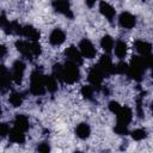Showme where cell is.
Instances as JSON below:
<instances>
[{"mask_svg": "<svg viewBox=\"0 0 153 153\" xmlns=\"http://www.w3.org/2000/svg\"><path fill=\"white\" fill-rule=\"evenodd\" d=\"M31 51H32V55L33 56H38L42 53V49H41V45H39L38 41L31 42Z\"/></svg>", "mask_w": 153, "mask_h": 153, "instance_id": "83f0119b", "label": "cell"}, {"mask_svg": "<svg viewBox=\"0 0 153 153\" xmlns=\"http://www.w3.org/2000/svg\"><path fill=\"white\" fill-rule=\"evenodd\" d=\"M53 75L63 82L67 84H73L79 80L80 78V72L78 68L76 63H73L71 61H66L65 65H54L53 67Z\"/></svg>", "mask_w": 153, "mask_h": 153, "instance_id": "6da1fadb", "label": "cell"}, {"mask_svg": "<svg viewBox=\"0 0 153 153\" xmlns=\"http://www.w3.org/2000/svg\"><path fill=\"white\" fill-rule=\"evenodd\" d=\"M20 35L29 38L31 42H35V41H38L39 38V32L31 25H25V26H22V31H20Z\"/></svg>", "mask_w": 153, "mask_h": 153, "instance_id": "9a60e30c", "label": "cell"}, {"mask_svg": "<svg viewBox=\"0 0 153 153\" xmlns=\"http://www.w3.org/2000/svg\"><path fill=\"white\" fill-rule=\"evenodd\" d=\"M115 115L117 117V124H122V126H127V127L130 123L131 117H133L131 110L127 106H121V109Z\"/></svg>", "mask_w": 153, "mask_h": 153, "instance_id": "30bf717a", "label": "cell"}, {"mask_svg": "<svg viewBox=\"0 0 153 153\" xmlns=\"http://www.w3.org/2000/svg\"><path fill=\"white\" fill-rule=\"evenodd\" d=\"M75 134L80 139H87L91 134V128L87 123H80L75 129Z\"/></svg>", "mask_w": 153, "mask_h": 153, "instance_id": "44dd1931", "label": "cell"}, {"mask_svg": "<svg viewBox=\"0 0 153 153\" xmlns=\"http://www.w3.org/2000/svg\"><path fill=\"white\" fill-rule=\"evenodd\" d=\"M127 71H128V65H127L126 62H123V61L118 62V63L115 66V73L124 74V73H127Z\"/></svg>", "mask_w": 153, "mask_h": 153, "instance_id": "4316f807", "label": "cell"}, {"mask_svg": "<svg viewBox=\"0 0 153 153\" xmlns=\"http://www.w3.org/2000/svg\"><path fill=\"white\" fill-rule=\"evenodd\" d=\"M24 71H25V65L23 61L20 60H17L13 66H12V72H11V75H12V80L16 82V84H20L22 80H23V76H24Z\"/></svg>", "mask_w": 153, "mask_h": 153, "instance_id": "52a82bcc", "label": "cell"}, {"mask_svg": "<svg viewBox=\"0 0 153 153\" xmlns=\"http://www.w3.org/2000/svg\"><path fill=\"white\" fill-rule=\"evenodd\" d=\"M51 5H53V8L57 13H61L68 18H73V13H72L71 5H69L68 0H53Z\"/></svg>", "mask_w": 153, "mask_h": 153, "instance_id": "277c9868", "label": "cell"}, {"mask_svg": "<svg viewBox=\"0 0 153 153\" xmlns=\"http://www.w3.org/2000/svg\"><path fill=\"white\" fill-rule=\"evenodd\" d=\"M1 114H2V110H1V108H0V116H1Z\"/></svg>", "mask_w": 153, "mask_h": 153, "instance_id": "e575fe53", "label": "cell"}, {"mask_svg": "<svg viewBox=\"0 0 153 153\" xmlns=\"http://www.w3.org/2000/svg\"><path fill=\"white\" fill-rule=\"evenodd\" d=\"M65 39H66V35L61 29L53 30L50 36H49V42L53 45H60V44H62L65 42Z\"/></svg>", "mask_w": 153, "mask_h": 153, "instance_id": "2e32d148", "label": "cell"}, {"mask_svg": "<svg viewBox=\"0 0 153 153\" xmlns=\"http://www.w3.org/2000/svg\"><path fill=\"white\" fill-rule=\"evenodd\" d=\"M65 55L67 57V61H71L73 63L76 65H81L82 63V55L80 53V50L76 49V47L71 45L65 50Z\"/></svg>", "mask_w": 153, "mask_h": 153, "instance_id": "8fae6325", "label": "cell"}, {"mask_svg": "<svg viewBox=\"0 0 153 153\" xmlns=\"http://www.w3.org/2000/svg\"><path fill=\"white\" fill-rule=\"evenodd\" d=\"M10 131V127L7 123H0V137H4L6 135H8Z\"/></svg>", "mask_w": 153, "mask_h": 153, "instance_id": "f546056e", "label": "cell"}, {"mask_svg": "<svg viewBox=\"0 0 153 153\" xmlns=\"http://www.w3.org/2000/svg\"><path fill=\"white\" fill-rule=\"evenodd\" d=\"M98 67L100 68L104 76H109L115 73V65L112 63L111 59L108 55H103L98 62Z\"/></svg>", "mask_w": 153, "mask_h": 153, "instance_id": "5b68a950", "label": "cell"}, {"mask_svg": "<svg viewBox=\"0 0 153 153\" xmlns=\"http://www.w3.org/2000/svg\"><path fill=\"white\" fill-rule=\"evenodd\" d=\"M37 151H38V152H42V153H48V152L50 151V147H49L48 143L43 142V143H41V145L37 147Z\"/></svg>", "mask_w": 153, "mask_h": 153, "instance_id": "1f68e13d", "label": "cell"}, {"mask_svg": "<svg viewBox=\"0 0 153 153\" xmlns=\"http://www.w3.org/2000/svg\"><path fill=\"white\" fill-rule=\"evenodd\" d=\"M16 48L26 59H32L33 57L32 51H31V42H27V41H17L16 42Z\"/></svg>", "mask_w": 153, "mask_h": 153, "instance_id": "4fadbf2b", "label": "cell"}, {"mask_svg": "<svg viewBox=\"0 0 153 153\" xmlns=\"http://www.w3.org/2000/svg\"><path fill=\"white\" fill-rule=\"evenodd\" d=\"M115 131H116V134H118V135H124V134L128 133V128H127V126L116 124V127H115Z\"/></svg>", "mask_w": 153, "mask_h": 153, "instance_id": "f1b7e54d", "label": "cell"}, {"mask_svg": "<svg viewBox=\"0 0 153 153\" xmlns=\"http://www.w3.org/2000/svg\"><path fill=\"white\" fill-rule=\"evenodd\" d=\"M114 39H112V37L111 36H109V35H105L102 39H100V45H102V48L104 49V51L105 53H110L111 50H112V48H114Z\"/></svg>", "mask_w": 153, "mask_h": 153, "instance_id": "7402d4cb", "label": "cell"}, {"mask_svg": "<svg viewBox=\"0 0 153 153\" xmlns=\"http://www.w3.org/2000/svg\"><path fill=\"white\" fill-rule=\"evenodd\" d=\"M93 92H94V88H93V86H91V85L82 86V88H81V94H82L84 98H86V99H92V98H93Z\"/></svg>", "mask_w": 153, "mask_h": 153, "instance_id": "d4e9b609", "label": "cell"}, {"mask_svg": "<svg viewBox=\"0 0 153 153\" xmlns=\"http://www.w3.org/2000/svg\"><path fill=\"white\" fill-rule=\"evenodd\" d=\"M120 109H121V105H120L117 102L112 100V102H110V103H109V110H110L111 112L116 114V112H117Z\"/></svg>", "mask_w": 153, "mask_h": 153, "instance_id": "4dcf8cb0", "label": "cell"}, {"mask_svg": "<svg viewBox=\"0 0 153 153\" xmlns=\"http://www.w3.org/2000/svg\"><path fill=\"white\" fill-rule=\"evenodd\" d=\"M135 49L140 54V56H145V55L151 54L152 45L148 42H145V41H136L135 42Z\"/></svg>", "mask_w": 153, "mask_h": 153, "instance_id": "ac0fdd59", "label": "cell"}, {"mask_svg": "<svg viewBox=\"0 0 153 153\" xmlns=\"http://www.w3.org/2000/svg\"><path fill=\"white\" fill-rule=\"evenodd\" d=\"M7 54V48L4 44H0V59H2Z\"/></svg>", "mask_w": 153, "mask_h": 153, "instance_id": "d6a6232c", "label": "cell"}, {"mask_svg": "<svg viewBox=\"0 0 153 153\" xmlns=\"http://www.w3.org/2000/svg\"><path fill=\"white\" fill-rule=\"evenodd\" d=\"M14 127L23 130V131H26L29 129V120L26 116L24 115H17L16 118H14Z\"/></svg>", "mask_w": 153, "mask_h": 153, "instance_id": "d6986e66", "label": "cell"}, {"mask_svg": "<svg viewBox=\"0 0 153 153\" xmlns=\"http://www.w3.org/2000/svg\"><path fill=\"white\" fill-rule=\"evenodd\" d=\"M43 74L38 71H35L31 74L30 78V92L35 96H41L44 93L45 91V86H44V80H43Z\"/></svg>", "mask_w": 153, "mask_h": 153, "instance_id": "3957f363", "label": "cell"}, {"mask_svg": "<svg viewBox=\"0 0 153 153\" xmlns=\"http://www.w3.org/2000/svg\"><path fill=\"white\" fill-rule=\"evenodd\" d=\"M43 80H44L45 90H48L49 92H55L57 90V81L54 75H44Z\"/></svg>", "mask_w": 153, "mask_h": 153, "instance_id": "ffe728a7", "label": "cell"}, {"mask_svg": "<svg viewBox=\"0 0 153 153\" xmlns=\"http://www.w3.org/2000/svg\"><path fill=\"white\" fill-rule=\"evenodd\" d=\"M96 1L97 0H85V2H86V5L88 6V7H92L94 4H96Z\"/></svg>", "mask_w": 153, "mask_h": 153, "instance_id": "836d02e7", "label": "cell"}, {"mask_svg": "<svg viewBox=\"0 0 153 153\" xmlns=\"http://www.w3.org/2000/svg\"><path fill=\"white\" fill-rule=\"evenodd\" d=\"M11 82H12L11 73L8 72V69L4 65H1L0 66V91L6 92L10 88Z\"/></svg>", "mask_w": 153, "mask_h": 153, "instance_id": "9c48e42d", "label": "cell"}, {"mask_svg": "<svg viewBox=\"0 0 153 153\" xmlns=\"http://www.w3.org/2000/svg\"><path fill=\"white\" fill-rule=\"evenodd\" d=\"M115 54L118 59H123L127 54V44L123 41H117L115 44Z\"/></svg>", "mask_w": 153, "mask_h": 153, "instance_id": "603a6c76", "label": "cell"}, {"mask_svg": "<svg viewBox=\"0 0 153 153\" xmlns=\"http://www.w3.org/2000/svg\"><path fill=\"white\" fill-rule=\"evenodd\" d=\"M79 49H80L81 55H82L84 57H86V59H93V57L96 56V54H97L94 45H93L88 39H86V38H84V39L79 43Z\"/></svg>", "mask_w": 153, "mask_h": 153, "instance_id": "8992f818", "label": "cell"}, {"mask_svg": "<svg viewBox=\"0 0 153 153\" xmlns=\"http://www.w3.org/2000/svg\"><path fill=\"white\" fill-rule=\"evenodd\" d=\"M103 79H104V75H103L100 68L98 67V65L93 66L88 72V81L91 82V85L93 87H99Z\"/></svg>", "mask_w": 153, "mask_h": 153, "instance_id": "ba28073f", "label": "cell"}, {"mask_svg": "<svg viewBox=\"0 0 153 153\" xmlns=\"http://www.w3.org/2000/svg\"><path fill=\"white\" fill-rule=\"evenodd\" d=\"M147 136V133L145 129H135L131 131V137L136 141H140V140H143L145 137Z\"/></svg>", "mask_w": 153, "mask_h": 153, "instance_id": "484cf974", "label": "cell"}, {"mask_svg": "<svg viewBox=\"0 0 153 153\" xmlns=\"http://www.w3.org/2000/svg\"><path fill=\"white\" fill-rule=\"evenodd\" d=\"M99 11H100V13H102L109 22H112V20H114L115 14H116V11H115V8H114L110 4L105 2V1H100V4H99Z\"/></svg>", "mask_w": 153, "mask_h": 153, "instance_id": "5bb4252c", "label": "cell"}, {"mask_svg": "<svg viewBox=\"0 0 153 153\" xmlns=\"http://www.w3.org/2000/svg\"><path fill=\"white\" fill-rule=\"evenodd\" d=\"M146 68L147 67L145 65L143 57L142 56H134L131 59L130 65L128 66L127 74L129 75L130 79H134L136 81H140L142 79V75H143V72L146 71Z\"/></svg>", "mask_w": 153, "mask_h": 153, "instance_id": "7a4b0ae2", "label": "cell"}, {"mask_svg": "<svg viewBox=\"0 0 153 153\" xmlns=\"http://www.w3.org/2000/svg\"><path fill=\"white\" fill-rule=\"evenodd\" d=\"M118 22H120V25L124 29H131L135 26L136 24V18L129 13V12H122L118 17Z\"/></svg>", "mask_w": 153, "mask_h": 153, "instance_id": "7c38bea8", "label": "cell"}, {"mask_svg": "<svg viewBox=\"0 0 153 153\" xmlns=\"http://www.w3.org/2000/svg\"><path fill=\"white\" fill-rule=\"evenodd\" d=\"M10 103L17 108V106H20L22 103H23V94L22 93H18V92H13L11 96H10Z\"/></svg>", "mask_w": 153, "mask_h": 153, "instance_id": "cb8c5ba5", "label": "cell"}, {"mask_svg": "<svg viewBox=\"0 0 153 153\" xmlns=\"http://www.w3.org/2000/svg\"><path fill=\"white\" fill-rule=\"evenodd\" d=\"M8 137H10V141L11 142H14V143H24L25 141V134L23 130L18 129V128H12L10 129L8 131Z\"/></svg>", "mask_w": 153, "mask_h": 153, "instance_id": "e0dca14e", "label": "cell"}]
</instances>
